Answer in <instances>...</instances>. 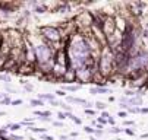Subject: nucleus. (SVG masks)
Returning <instances> with one entry per match:
<instances>
[{
    "mask_svg": "<svg viewBox=\"0 0 148 140\" xmlns=\"http://www.w3.org/2000/svg\"><path fill=\"white\" fill-rule=\"evenodd\" d=\"M97 107H98V108H104L106 105H104V104H101V102H98V104H97Z\"/></svg>",
    "mask_w": 148,
    "mask_h": 140,
    "instance_id": "f03ea898",
    "label": "nucleus"
},
{
    "mask_svg": "<svg viewBox=\"0 0 148 140\" xmlns=\"http://www.w3.org/2000/svg\"><path fill=\"white\" fill-rule=\"evenodd\" d=\"M31 102H32L34 105H43V102H41V101H40V102H38V101H31Z\"/></svg>",
    "mask_w": 148,
    "mask_h": 140,
    "instance_id": "f257e3e1",
    "label": "nucleus"
},
{
    "mask_svg": "<svg viewBox=\"0 0 148 140\" xmlns=\"http://www.w3.org/2000/svg\"><path fill=\"white\" fill-rule=\"evenodd\" d=\"M85 131H88V133H92L94 130H92V128H90V127H86V128H85Z\"/></svg>",
    "mask_w": 148,
    "mask_h": 140,
    "instance_id": "7ed1b4c3",
    "label": "nucleus"
}]
</instances>
